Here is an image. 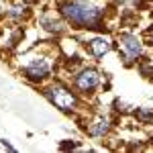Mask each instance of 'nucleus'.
Masks as SVG:
<instances>
[{
  "label": "nucleus",
  "instance_id": "12",
  "mask_svg": "<svg viewBox=\"0 0 153 153\" xmlns=\"http://www.w3.org/2000/svg\"><path fill=\"white\" fill-rule=\"evenodd\" d=\"M139 71H141L145 78H153V65L149 63V61H145V63H141L139 65Z\"/></svg>",
  "mask_w": 153,
  "mask_h": 153
},
{
  "label": "nucleus",
  "instance_id": "9",
  "mask_svg": "<svg viewBox=\"0 0 153 153\" xmlns=\"http://www.w3.org/2000/svg\"><path fill=\"white\" fill-rule=\"evenodd\" d=\"M31 14V4L27 0H14L10 6L6 8V16L14 23H23L25 19Z\"/></svg>",
  "mask_w": 153,
  "mask_h": 153
},
{
  "label": "nucleus",
  "instance_id": "10",
  "mask_svg": "<svg viewBox=\"0 0 153 153\" xmlns=\"http://www.w3.org/2000/svg\"><path fill=\"white\" fill-rule=\"evenodd\" d=\"M133 114L141 125H153V108H137Z\"/></svg>",
  "mask_w": 153,
  "mask_h": 153
},
{
  "label": "nucleus",
  "instance_id": "11",
  "mask_svg": "<svg viewBox=\"0 0 153 153\" xmlns=\"http://www.w3.org/2000/svg\"><path fill=\"white\" fill-rule=\"evenodd\" d=\"M118 6H127V8H141L145 0H114Z\"/></svg>",
  "mask_w": 153,
  "mask_h": 153
},
{
  "label": "nucleus",
  "instance_id": "6",
  "mask_svg": "<svg viewBox=\"0 0 153 153\" xmlns=\"http://www.w3.org/2000/svg\"><path fill=\"white\" fill-rule=\"evenodd\" d=\"M110 131H112V118L108 114H96L94 118L88 120V127H86V133L94 139H104Z\"/></svg>",
  "mask_w": 153,
  "mask_h": 153
},
{
  "label": "nucleus",
  "instance_id": "16",
  "mask_svg": "<svg viewBox=\"0 0 153 153\" xmlns=\"http://www.w3.org/2000/svg\"><path fill=\"white\" fill-rule=\"evenodd\" d=\"M147 41H149V45L153 47V27H151V31H149V35H147Z\"/></svg>",
  "mask_w": 153,
  "mask_h": 153
},
{
  "label": "nucleus",
  "instance_id": "1",
  "mask_svg": "<svg viewBox=\"0 0 153 153\" xmlns=\"http://www.w3.org/2000/svg\"><path fill=\"white\" fill-rule=\"evenodd\" d=\"M59 14L71 29L104 31V6L94 0H63L57 4Z\"/></svg>",
  "mask_w": 153,
  "mask_h": 153
},
{
  "label": "nucleus",
  "instance_id": "15",
  "mask_svg": "<svg viewBox=\"0 0 153 153\" xmlns=\"http://www.w3.org/2000/svg\"><path fill=\"white\" fill-rule=\"evenodd\" d=\"M0 143H2V145H4V147H6L8 151H14V147H12V145H10V143H8V141H4V139H2V141H0Z\"/></svg>",
  "mask_w": 153,
  "mask_h": 153
},
{
  "label": "nucleus",
  "instance_id": "5",
  "mask_svg": "<svg viewBox=\"0 0 153 153\" xmlns=\"http://www.w3.org/2000/svg\"><path fill=\"white\" fill-rule=\"evenodd\" d=\"M117 43H118V53L127 65H133V63L143 59L145 47H143V41L135 33H120Z\"/></svg>",
  "mask_w": 153,
  "mask_h": 153
},
{
  "label": "nucleus",
  "instance_id": "14",
  "mask_svg": "<svg viewBox=\"0 0 153 153\" xmlns=\"http://www.w3.org/2000/svg\"><path fill=\"white\" fill-rule=\"evenodd\" d=\"M114 106H117V112H131V106H127L125 102H120V100H114Z\"/></svg>",
  "mask_w": 153,
  "mask_h": 153
},
{
  "label": "nucleus",
  "instance_id": "7",
  "mask_svg": "<svg viewBox=\"0 0 153 153\" xmlns=\"http://www.w3.org/2000/svg\"><path fill=\"white\" fill-rule=\"evenodd\" d=\"M39 27H41L43 31L51 33V35H63L65 29H68V23L63 21L61 14H59V16H55V14H41Z\"/></svg>",
  "mask_w": 153,
  "mask_h": 153
},
{
  "label": "nucleus",
  "instance_id": "3",
  "mask_svg": "<svg viewBox=\"0 0 153 153\" xmlns=\"http://www.w3.org/2000/svg\"><path fill=\"white\" fill-rule=\"evenodd\" d=\"M71 86L74 90L80 96H92L96 94V90L100 88L102 84V76L96 68H88V65H82L80 70H76L71 74Z\"/></svg>",
  "mask_w": 153,
  "mask_h": 153
},
{
  "label": "nucleus",
  "instance_id": "8",
  "mask_svg": "<svg viewBox=\"0 0 153 153\" xmlns=\"http://www.w3.org/2000/svg\"><path fill=\"white\" fill-rule=\"evenodd\" d=\"M86 47H88V51H90L94 57H104L106 53H110V51H112L114 45H112V41H110L108 37L96 35V37H92V39H88Z\"/></svg>",
  "mask_w": 153,
  "mask_h": 153
},
{
  "label": "nucleus",
  "instance_id": "4",
  "mask_svg": "<svg viewBox=\"0 0 153 153\" xmlns=\"http://www.w3.org/2000/svg\"><path fill=\"white\" fill-rule=\"evenodd\" d=\"M21 74H23L25 80L33 84H43L45 80L51 78L53 74V61L47 57V55H35V57H29L27 63L21 68Z\"/></svg>",
  "mask_w": 153,
  "mask_h": 153
},
{
  "label": "nucleus",
  "instance_id": "2",
  "mask_svg": "<svg viewBox=\"0 0 153 153\" xmlns=\"http://www.w3.org/2000/svg\"><path fill=\"white\" fill-rule=\"evenodd\" d=\"M43 96L55 108H59L65 114H71V112H76L80 108V94L74 88H70V86H65V84H61V82L47 84L43 88Z\"/></svg>",
  "mask_w": 153,
  "mask_h": 153
},
{
  "label": "nucleus",
  "instance_id": "13",
  "mask_svg": "<svg viewBox=\"0 0 153 153\" xmlns=\"http://www.w3.org/2000/svg\"><path fill=\"white\" fill-rule=\"evenodd\" d=\"M78 147H80L78 141H63L59 145V149H63V151H68V149H78Z\"/></svg>",
  "mask_w": 153,
  "mask_h": 153
}]
</instances>
